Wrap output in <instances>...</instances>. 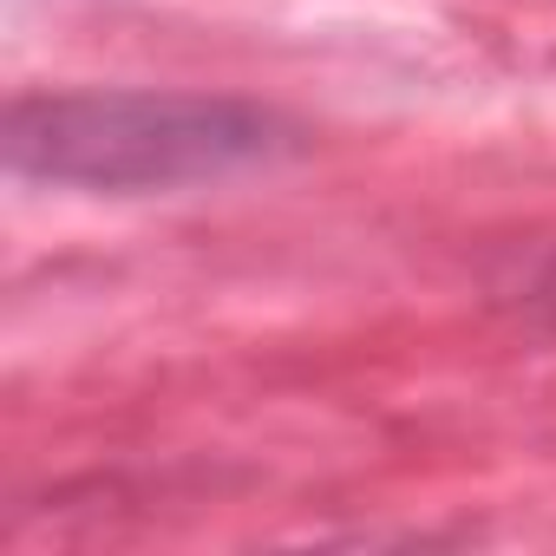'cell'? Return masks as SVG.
Listing matches in <instances>:
<instances>
[{"label":"cell","instance_id":"1","mask_svg":"<svg viewBox=\"0 0 556 556\" xmlns=\"http://www.w3.org/2000/svg\"><path fill=\"white\" fill-rule=\"evenodd\" d=\"M289 151V131L242 99L203 92H40L8 112V164L73 190H184Z\"/></svg>","mask_w":556,"mask_h":556}]
</instances>
